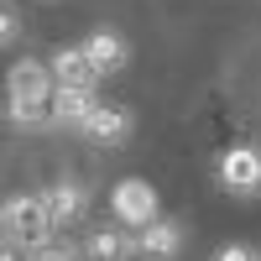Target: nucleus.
I'll list each match as a JSON object with an SVG mask.
<instances>
[{"label": "nucleus", "instance_id": "1", "mask_svg": "<svg viewBox=\"0 0 261 261\" xmlns=\"http://www.w3.org/2000/svg\"><path fill=\"white\" fill-rule=\"evenodd\" d=\"M47 99H53V73L42 58H16L6 68V120L32 130L47 125Z\"/></svg>", "mask_w": 261, "mask_h": 261}, {"label": "nucleus", "instance_id": "2", "mask_svg": "<svg viewBox=\"0 0 261 261\" xmlns=\"http://www.w3.org/2000/svg\"><path fill=\"white\" fill-rule=\"evenodd\" d=\"M58 230L47 220V209H42V193H16V199L0 204V246L6 251H21L32 256L42 246H53Z\"/></svg>", "mask_w": 261, "mask_h": 261}, {"label": "nucleus", "instance_id": "3", "mask_svg": "<svg viewBox=\"0 0 261 261\" xmlns=\"http://www.w3.org/2000/svg\"><path fill=\"white\" fill-rule=\"evenodd\" d=\"M110 214H115L120 230H141V225H151V220L162 214L157 188H151L146 178H120V183L110 188Z\"/></svg>", "mask_w": 261, "mask_h": 261}, {"label": "nucleus", "instance_id": "4", "mask_svg": "<svg viewBox=\"0 0 261 261\" xmlns=\"http://www.w3.org/2000/svg\"><path fill=\"white\" fill-rule=\"evenodd\" d=\"M220 183L225 193H241V199H256L261 193V146H230L220 157Z\"/></svg>", "mask_w": 261, "mask_h": 261}, {"label": "nucleus", "instance_id": "5", "mask_svg": "<svg viewBox=\"0 0 261 261\" xmlns=\"http://www.w3.org/2000/svg\"><path fill=\"white\" fill-rule=\"evenodd\" d=\"M130 125H136V120H130V110H125V105H105V99H99L94 110L84 115L79 136H84V141H94V146H125Z\"/></svg>", "mask_w": 261, "mask_h": 261}, {"label": "nucleus", "instance_id": "6", "mask_svg": "<svg viewBox=\"0 0 261 261\" xmlns=\"http://www.w3.org/2000/svg\"><path fill=\"white\" fill-rule=\"evenodd\" d=\"M130 235H136V256H141V261H178V256H183V241H188L183 225H178V220H162V214H157L151 225L130 230Z\"/></svg>", "mask_w": 261, "mask_h": 261}, {"label": "nucleus", "instance_id": "7", "mask_svg": "<svg viewBox=\"0 0 261 261\" xmlns=\"http://www.w3.org/2000/svg\"><path fill=\"white\" fill-rule=\"evenodd\" d=\"M42 209H47L53 230H63V225H73V220L89 214V188L79 178H58L53 188H42Z\"/></svg>", "mask_w": 261, "mask_h": 261}, {"label": "nucleus", "instance_id": "8", "mask_svg": "<svg viewBox=\"0 0 261 261\" xmlns=\"http://www.w3.org/2000/svg\"><path fill=\"white\" fill-rule=\"evenodd\" d=\"M47 73H53V89H94V84H99V73L89 68L84 47H73V42L47 58Z\"/></svg>", "mask_w": 261, "mask_h": 261}, {"label": "nucleus", "instance_id": "9", "mask_svg": "<svg viewBox=\"0 0 261 261\" xmlns=\"http://www.w3.org/2000/svg\"><path fill=\"white\" fill-rule=\"evenodd\" d=\"M94 105H99L94 89H53V99H47V125H53V130H79L84 115H89Z\"/></svg>", "mask_w": 261, "mask_h": 261}, {"label": "nucleus", "instance_id": "10", "mask_svg": "<svg viewBox=\"0 0 261 261\" xmlns=\"http://www.w3.org/2000/svg\"><path fill=\"white\" fill-rule=\"evenodd\" d=\"M79 47H84V58H89V68H94L99 79L120 73L125 63H130V47H125V37H120V32H94L89 42H79Z\"/></svg>", "mask_w": 261, "mask_h": 261}, {"label": "nucleus", "instance_id": "11", "mask_svg": "<svg viewBox=\"0 0 261 261\" xmlns=\"http://www.w3.org/2000/svg\"><path fill=\"white\" fill-rule=\"evenodd\" d=\"M84 256H89V261H130V256H136V235H130V230H115V220H110V225L89 230Z\"/></svg>", "mask_w": 261, "mask_h": 261}, {"label": "nucleus", "instance_id": "12", "mask_svg": "<svg viewBox=\"0 0 261 261\" xmlns=\"http://www.w3.org/2000/svg\"><path fill=\"white\" fill-rule=\"evenodd\" d=\"M214 261H261V251H256V246H241V241H230V246L214 251Z\"/></svg>", "mask_w": 261, "mask_h": 261}, {"label": "nucleus", "instance_id": "13", "mask_svg": "<svg viewBox=\"0 0 261 261\" xmlns=\"http://www.w3.org/2000/svg\"><path fill=\"white\" fill-rule=\"evenodd\" d=\"M21 37V16L11 6H0V47H11V42Z\"/></svg>", "mask_w": 261, "mask_h": 261}, {"label": "nucleus", "instance_id": "14", "mask_svg": "<svg viewBox=\"0 0 261 261\" xmlns=\"http://www.w3.org/2000/svg\"><path fill=\"white\" fill-rule=\"evenodd\" d=\"M0 261H21V251H6V246H0Z\"/></svg>", "mask_w": 261, "mask_h": 261}]
</instances>
